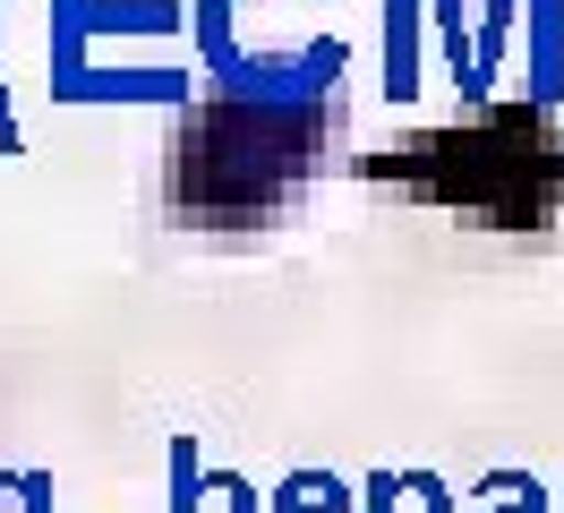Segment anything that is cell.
<instances>
[{
  "label": "cell",
  "mask_w": 564,
  "mask_h": 513,
  "mask_svg": "<svg viewBox=\"0 0 564 513\" xmlns=\"http://www.w3.org/2000/svg\"><path fill=\"white\" fill-rule=\"evenodd\" d=\"M0 146H18V129H9V95H0Z\"/></svg>",
  "instance_id": "7a4b0ae2"
},
{
  "label": "cell",
  "mask_w": 564,
  "mask_h": 513,
  "mask_svg": "<svg viewBox=\"0 0 564 513\" xmlns=\"http://www.w3.org/2000/svg\"><path fill=\"white\" fill-rule=\"evenodd\" d=\"M172 488H180L172 513H197V445H188V437L172 445Z\"/></svg>",
  "instance_id": "6da1fadb"
}]
</instances>
